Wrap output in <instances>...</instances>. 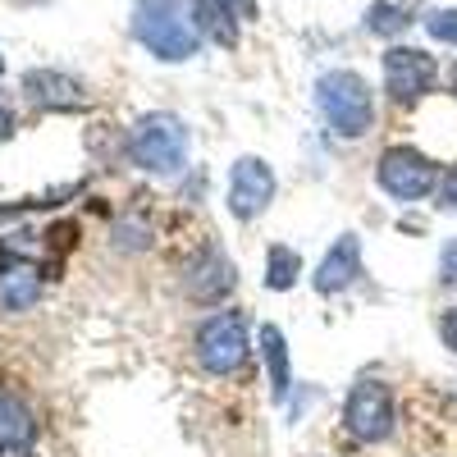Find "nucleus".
<instances>
[{
	"mask_svg": "<svg viewBox=\"0 0 457 457\" xmlns=\"http://www.w3.org/2000/svg\"><path fill=\"white\" fill-rule=\"evenodd\" d=\"M316 110L334 137L357 142L375 129V92L357 69H329L316 79Z\"/></svg>",
	"mask_w": 457,
	"mask_h": 457,
	"instance_id": "nucleus-1",
	"label": "nucleus"
},
{
	"mask_svg": "<svg viewBox=\"0 0 457 457\" xmlns=\"http://www.w3.org/2000/svg\"><path fill=\"white\" fill-rule=\"evenodd\" d=\"M187 151H193V129H187L179 114L156 110L142 114L129 133V161L156 179H174L187 170Z\"/></svg>",
	"mask_w": 457,
	"mask_h": 457,
	"instance_id": "nucleus-2",
	"label": "nucleus"
},
{
	"mask_svg": "<svg viewBox=\"0 0 457 457\" xmlns=\"http://www.w3.org/2000/svg\"><path fill=\"white\" fill-rule=\"evenodd\" d=\"M193 357H197V366L211 375V379H234L243 366H247V357H252V334H247V316L243 312H234V307H220V312H211L202 325H197V334H193Z\"/></svg>",
	"mask_w": 457,
	"mask_h": 457,
	"instance_id": "nucleus-3",
	"label": "nucleus"
},
{
	"mask_svg": "<svg viewBox=\"0 0 457 457\" xmlns=\"http://www.w3.org/2000/svg\"><path fill=\"white\" fill-rule=\"evenodd\" d=\"M133 32L137 42L156 55V60H193L197 55V28L187 19V10H179V0H137L133 10Z\"/></svg>",
	"mask_w": 457,
	"mask_h": 457,
	"instance_id": "nucleus-4",
	"label": "nucleus"
},
{
	"mask_svg": "<svg viewBox=\"0 0 457 457\" xmlns=\"http://www.w3.org/2000/svg\"><path fill=\"white\" fill-rule=\"evenodd\" d=\"M444 170L435 156H426L421 146H407V142H394L379 151V161H375V183H379V193L403 202V206H416V202H426L435 197V187H439Z\"/></svg>",
	"mask_w": 457,
	"mask_h": 457,
	"instance_id": "nucleus-5",
	"label": "nucleus"
},
{
	"mask_svg": "<svg viewBox=\"0 0 457 457\" xmlns=\"http://www.w3.org/2000/svg\"><path fill=\"white\" fill-rule=\"evenodd\" d=\"M394 426H398L394 389L375 375H361L348 389V398H343V430H348V439L375 448V444H389Z\"/></svg>",
	"mask_w": 457,
	"mask_h": 457,
	"instance_id": "nucleus-6",
	"label": "nucleus"
},
{
	"mask_svg": "<svg viewBox=\"0 0 457 457\" xmlns=\"http://www.w3.org/2000/svg\"><path fill=\"white\" fill-rule=\"evenodd\" d=\"M379 73H385L389 101L398 105H416L439 87V60L426 46H389L379 60Z\"/></svg>",
	"mask_w": 457,
	"mask_h": 457,
	"instance_id": "nucleus-7",
	"label": "nucleus"
},
{
	"mask_svg": "<svg viewBox=\"0 0 457 457\" xmlns=\"http://www.w3.org/2000/svg\"><path fill=\"white\" fill-rule=\"evenodd\" d=\"M234 288H238V265L220 243H206L183 261V293H187V302H197V307L220 312Z\"/></svg>",
	"mask_w": 457,
	"mask_h": 457,
	"instance_id": "nucleus-8",
	"label": "nucleus"
},
{
	"mask_svg": "<svg viewBox=\"0 0 457 457\" xmlns=\"http://www.w3.org/2000/svg\"><path fill=\"white\" fill-rule=\"evenodd\" d=\"M279 193V179L270 170V161H261V156H238L234 165H228V183H224V206L234 220L252 224L256 215L270 211Z\"/></svg>",
	"mask_w": 457,
	"mask_h": 457,
	"instance_id": "nucleus-9",
	"label": "nucleus"
},
{
	"mask_svg": "<svg viewBox=\"0 0 457 457\" xmlns=\"http://www.w3.org/2000/svg\"><path fill=\"white\" fill-rule=\"evenodd\" d=\"M361 275H366L361 238H357V234H338V238L329 243V252L320 256V265L312 270V288H316L320 297H338V293H348Z\"/></svg>",
	"mask_w": 457,
	"mask_h": 457,
	"instance_id": "nucleus-10",
	"label": "nucleus"
},
{
	"mask_svg": "<svg viewBox=\"0 0 457 457\" xmlns=\"http://www.w3.org/2000/svg\"><path fill=\"white\" fill-rule=\"evenodd\" d=\"M23 92L42 110H83L87 105V87L79 79H69V73H55V69H32L23 79Z\"/></svg>",
	"mask_w": 457,
	"mask_h": 457,
	"instance_id": "nucleus-11",
	"label": "nucleus"
},
{
	"mask_svg": "<svg viewBox=\"0 0 457 457\" xmlns=\"http://www.w3.org/2000/svg\"><path fill=\"white\" fill-rule=\"evenodd\" d=\"M243 10L234 5V0H187V19H193V28L202 32V37H211L215 46H224V51H234L238 46V19Z\"/></svg>",
	"mask_w": 457,
	"mask_h": 457,
	"instance_id": "nucleus-12",
	"label": "nucleus"
},
{
	"mask_svg": "<svg viewBox=\"0 0 457 457\" xmlns=\"http://www.w3.org/2000/svg\"><path fill=\"white\" fill-rule=\"evenodd\" d=\"M256 353H261V366H265V385H270V398L284 403L288 389H293V361H288V338L279 325H261L256 329Z\"/></svg>",
	"mask_w": 457,
	"mask_h": 457,
	"instance_id": "nucleus-13",
	"label": "nucleus"
},
{
	"mask_svg": "<svg viewBox=\"0 0 457 457\" xmlns=\"http://www.w3.org/2000/svg\"><path fill=\"white\" fill-rule=\"evenodd\" d=\"M37 439V421H32V407L10 394V389H0V453H23L28 444Z\"/></svg>",
	"mask_w": 457,
	"mask_h": 457,
	"instance_id": "nucleus-14",
	"label": "nucleus"
},
{
	"mask_svg": "<svg viewBox=\"0 0 457 457\" xmlns=\"http://www.w3.org/2000/svg\"><path fill=\"white\" fill-rule=\"evenodd\" d=\"M37 297H42V279H37L32 265H10V270H0V307L5 312H28Z\"/></svg>",
	"mask_w": 457,
	"mask_h": 457,
	"instance_id": "nucleus-15",
	"label": "nucleus"
},
{
	"mask_svg": "<svg viewBox=\"0 0 457 457\" xmlns=\"http://www.w3.org/2000/svg\"><path fill=\"white\" fill-rule=\"evenodd\" d=\"M297 279H302V256L288 243H270V247H265V275H261V284L270 293H288Z\"/></svg>",
	"mask_w": 457,
	"mask_h": 457,
	"instance_id": "nucleus-16",
	"label": "nucleus"
},
{
	"mask_svg": "<svg viewBox=\"0 0 457 457\" xmlns=\"http://www.w3.org/2000/svg\"><path fill=\"white\" fill-rule=\"evenodd\" d=\"M407 23H411V10L398 5V0H375L366 10V32H375V37H398V32H407Z\"/></svg>",
	"mask_w": 457,
	"mask_h": 457,
	"instance_id": "nucleus-17",
	"label": "nucleus"
},
{
	"mask_svg": "<svg viewBox=\"0 0 457 457\" xmlns=\"http://www.w3.org/2000/svg\"><path fill=\"white\" fill-rule=\"evenodd\" d=\"M426 28H430V37H435V42H448V46H457V10H435V14L426 19Z\"/></svg>",
	"mask_w": 457,
	"mask_h": 457,
	"instance_id": "nucleus-18",
	"label": "nucleus"
},
{
	"mask_svg": "<svg viewBox=\"0 0 457 457\" xmlns=\"http://www.w3.org/2000/svg\"><path fill=\"white\" fill-rule=\"evenodd\" d=\"M435 206L448 211V215H457V161L444 170V179H439V187H435Z\"/></svg>",
	"mask_w": 457,
	"mask_h": 457,
	"instance_id": "nucleus-19",
	"label": "nucleus"
},
{
	"mask_svg": "<svg viewBox=\"0 0 457 457\" xmlns=\"http://www.w3.org/2000/svg\"><path fill=\"white\" fill-rule=\"evenodd\" d=\"M439 288L457 293V238H448L439 247Z\"/></svg>",
	"mask_w": 457,
	"mask_h": 457,
	"instance_id": "nucleus-20",
	"label": "nucleus"
},
{
	"mask_svg": "<svg viewBox=\"0 0 457 457\" xmlns=\"http://www.w3.org/2000/svg\"><path fill=\"white\" fill-rule=\"evenodd\" d=\"M435 329H439V343H444V348H448V353L457 357V307H444V312H439V325H435Z\"/></svg>",
	"mask_w": 457,
	"mask_h": 457,
	"instance_id": "nucleus-21",
	"label": "nucleus"
},
{
	"mask_svg": "<svg viewBox=\"0 0 457 457\" xmlns=\"http://www.w3.org/2000/svg\"><path fill=\"white\" fill-rule=\"evenodd\" d=\"M10 129H14V114L0 105V137H10Z\"/></svg>",
	"mask_w": 457,
	"mask_h": 457,
	"instance_id": "nucleus-22",
	"label": "nucleus"
},
{
	"mask_svg": "<svg viewBox=\"0 0 457 457\" xmlns=\"http://www.w3.org/2000/svg\"><path fill=\"white\" fill-rule=\"evenodd\" d=\"M234 5L243 10V19H256V0H234Z\"/></svg>",
	"mask_w": 457,
	"mask_h": 457,
	"instance_id": "nucleus-23",
	"label": "nucleus"
},
{
	"mask_svg": "<svg viewBox=\"0 0 457 457\" xmlns=\"http://www.w3.org/2000/svg\"><path fill=\"white\" fill-rule=\"evenodd\" d=\"M448 83H453V96H457V64H453V73H448Z\"/></svg>",
	"mask_w": 457,
	"mask_h": 457,
	"instance_id": "nucleus-24",
	"label": "nucleus"
}]
</instances>
